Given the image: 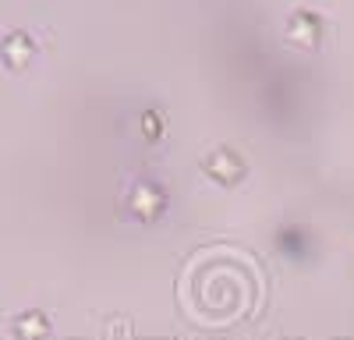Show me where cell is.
<instances>
[{
	"instance_id": "cell-1",
	"label": "cell",
	"mask_w": 354,
	"mask_h": 340,
	"mask_svg": "<svg viewBox=\"0 0 354 340\" xmlns=\"http://www.w3.org/2000/svg\"><path fill=\"white\" fill-rule=\"evenodd\" d=\"M128 209H131V216L138 223H153L167 209V191L156 181H138L131 188V195H128Z\"/></svg>"
},
{
	"instance_id": "cell-2",
	"label": "cell",
	"mask_w": 354,
	"mask_h": 340,
	"mask_svg": "<svg viewBox=\"0 0 354 340\" xmlns=\"http://www.w3.org/2000/svg\"><path fill=\"white\" fill-rule=\"evenodd\" d=\"M202 170H205V178H213L216 185H241L245 181V163L241 156L234 153V149H216L202 160Z\"/></svg>"
},
{
	"instance_id": "cell-3",
	"label": "cell",
	"mask_w": 354,
	"mask_h": 340,
	"mask_svg": "<svg viewBox=\"0 0 354 340\" xmlns=\"http://www.w3.org/2000/svg\"><path fill=\"white\" fill-rule=\"evenodd\" d=\"M28 57H32V39L25 32H15V36L4 39V64L8 68H25Z\"/></svg>"
},
{
	"instance_id": "cell-4",
	"label": "cell",
	"mask_w": 354,
	"mask_h": 340,
	"mask_svg": "<svg viewBox=\"0 0 354 340\" xmlns=\"http://www.w3.org/2000/svg\"><path fill=\"white\" fill-rule=\"evenodd\" d=\"M15 333H18V340H43L50 333V323L43 312H25V316L15 319Z\"/></svg>"
},
{
	"instance_id": "cell-5",
	"label": "cell",
	"mask_w": 354,
	"mask_h": 340,
	"mask_svg": "<svg viewBox=\"0 0 354 340\" xmlns=\"http://www.w3.org/2000/svg\"><path fill=\"white\" fill-rule=\"evenodd\" d=\"M290 39L312 46V43L319 39V18H315V15H294V18H290Z\"/></svg>"
},
{
	"instance_id": "cell-6",
	"label": "cell",
	"mask_w": 354,
	"mask_h": 340,
	"mask_svg": "<svg viewBox=\"0 0 354 340\" xmlns=\"http://www.w3.org/2000/svg\"><path fill=\"white\" fill-rule=\"evenodd\" d=\"M145 135H149V138H156V113H153V110L145 113Z\"/></svg>"
}]
</instances>
